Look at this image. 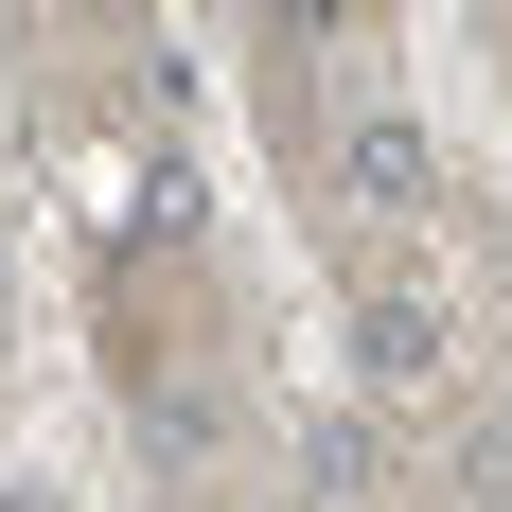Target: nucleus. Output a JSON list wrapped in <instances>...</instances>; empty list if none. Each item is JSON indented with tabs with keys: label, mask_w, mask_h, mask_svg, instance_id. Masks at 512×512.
Masks as SVG:
<instances>
[{
	"label": "nucleus",
	"mask_w": 512,
	"mask_h": 512,
	"mask_svg": "<svg viewBox=\"0 0 512 512\" xmlns=\"http://www.w3.org/2000/svg\"><path fill=\"white\" fill-rule=\"evenodd\" d=\"M336 177H354V212H389V230H424V212H442V159H424V124H407V106H354Z\"/></svg>",
	"instance_id": "obj_2"
},
{
	"label": "nucleus",
	"mask_w": 512,
	"mask_h": 512,
	"mask_svg": "<svg viewBox=\"0 0 512 512\" xmlns=\"http://www.w3.org/2000/svg\"><path fill=\"white\" fill-rule=\"evenodd\" d=\"M301 477H318V495H371V477H389V442L336 407V424H301Z\"/></svg>",
	"instance_id": "obj_3"
},
{
	"label": "nucleus",
	"mask_w": 512,
	"mask_h": 512,
	"mask_svg": "<svg viewBox=\"0 0 512 512\" xmlns=\"http://www.w3.org/2000/svg\"><path fill=\"white\" fill-rule=\"evenodd\" d=\"M354 371L371 389H442V371H460V318L424 301V283H371L354 301Z\"/></svg>",
	"instance_id": "obj_1"
}]
</instances>
